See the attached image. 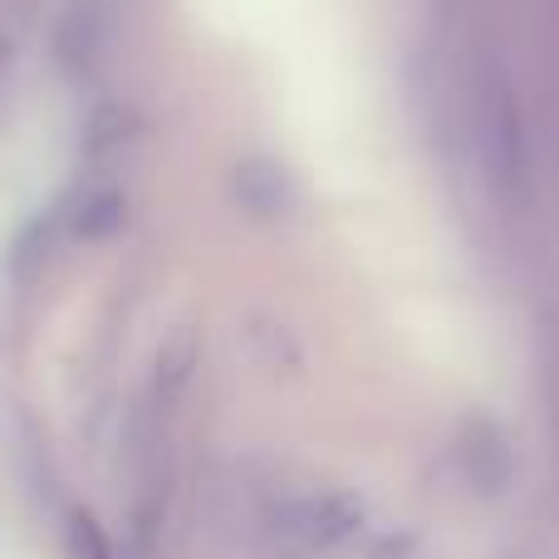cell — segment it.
I'll use <instances>...</instances> for the list:
<instances>
[{
	"label": "cell",
	"mask_w": 559,
	"mask_h": 559,
	"mask_svg": "<svg viewBox=\"0 0 559 559\" xmlns=\"http://www.w3.org/2000/svg\"><path fill=\"white\" fill-rule=\"evenodd\" d=\"M358 521V506L344 501V496H309L289 511V531L299 535L305 545H334L354 531Z\"/></svg>",
	"instance_id": "cell-1"
},
{
	"label": "cell",
	"mask_w": 559,
	"mask_h": 559,
	"mask_svg": "<svg viewBox=\"0 0 559 559\" xmlns=\"http://www.w3.org/2000/svg\"><path fill=\"white\" fill-rule=\"evenodd\" d=\"M69 550H74V559H114V545L104 540L94 515H74L69 521Z\"/></svg>",
	"instance_id": "cell-2"
}]
</instances>
